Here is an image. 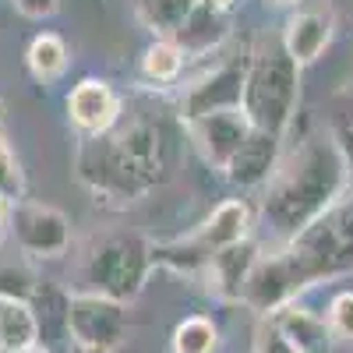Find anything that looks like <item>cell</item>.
<instances>
[{
  "mask_svg": "<svg viewBox=\"0 0 353 353\" xmlns=\"http://www.w3.org/2000/svg\"><path fill=\"white\" fill-rule=\"evenodd\" d=\"M304 290L353 272V188L343 191L297 237L279 244Z\"/></svg>",
  "mask_w": 353,
  "mask_h": 353,
  "instance_id": "obj_3",
  "label": "cell"
},
{
  "mask_svg": "<svg viewBox=\"0 0 353 353\" xmlns=\"http://www.w3.org/2000/svg\"><path fill=\"white\" fill-rule=\"evenodd\" d=\"M188 131L198 145V152L205 156V163L216 166V170H226L233 152L244 145V138L251 131V121L244 117L241 106H230V110H209L201 117H191Z\"/></svg>",
  "mask_w": 353,
  "mask_h": 353,
  "instance_id": "obj_10",
  "label": "cell"
},
{
  "mask_svg": "<svg viewBox=\"0 0 353 353\" xmlns=\"http://www.w3.org/2000/svg\"><path fill=\"white\" fill-rule=\"evenodd\" d=\"M254 353H301L269 318H261V325L254 329Z\"/></svg>",
  "mask_w": 353,
  "mask_h": 353,
  "instance_id": "obj_26",
  "label": "cell"
},
{
  "mask_svg": "<svg viewBox=\"0 0 353 353\" xmlns=\"http://www.w3.org/2000/svg\"><path fill=\"white\" fill-rule=\"evenodd\" d=\"M301 99V64L283 50V43L265 46L248 61L244 88H241V110L251 121V128L269 131V134H286L293 124Z\"/></svg>",
  "mask_w": 353,
  "mask_h": 353,
  "instance_id": "obj_4",
  "label": "cell"
},
{
  "mask_svg": "<svg viewBox=\"0 0 353 353\" xmlns=\"http://www.w3.org/2000/svg\"><path fill=\"white\" fill-rule=\"evenodd\" d=\"M8 230L14 233L18 254L32 258V261H46V258H61L71 248V223L61 209L43 201H14L11 205V223Z\"/></svg>",
  "mask_w": 353,
  "mask_h": 353,
  "instance_id": "obj_7",
  "label": "cell"
},
{
  "mask_svg": "<svg viewBox=\"0 0 353 353\" xmlns=\"http://www.w3.org/2000/svg\"><path fill=\"white\" fill-rule=\"evenodd\" d=\"M223 36H226V11L216 8L212 0H205V4H198L184 18V25L176 28L170 39L184 53H205V50H212Z\"/></svg>",
  "mask_w": 353,
  "mask_h": 353,
  "instance_id": "obj_17",
  "label": "cell"
},
{
  "mask_svg": "<svg viewBox=\"0 0 353 353\" xmlns=\"http://www.w3.org/2000/svg\"><path fill=\"white\" fill-rule=\"evenodd\" d=\"M0 198L11 205L25 198V173H21V163L4 134H0Z\"/></svg>",
  "mask_w": 353,
  "mask_h": 353,
  "instance_id": "obj_23",
  "label": "cell"
},
{
  "mask_svg": "<svg viewBox=\"0 0 353 353\" xmlns=\"http://www.w3.org/2000/svg\"><path fill=\"white\" fill-rule=\"evenodd\" d=\"M272 325L297 346L301 353H329V343H332V332L325 325V314H314L307 311L304 304H286L279 307L276 314H269Z\"/></svg>",
  "mask_w": 353,
  "mask_h": 353,
  "instance_id": "obj_16",
  "label": "cell"
},
{
  "mask_svg": "<svg viewBox=\"0 0 353 353\" xmlns=\"http://www.w3.org/2000/svg\"><path fill=\"white\" fill-rule=\"evenodd\" d=\"M170 350L173 353H216L219 350V325L205 314H188L173 325Z\"/></svg>",
  "mask_w": 353,
  "mask_h": 353,
  "instance_id": "obj_20",
  "label": "cell"
},
{
  "mask_svg": "<svg viewBox=\"0 0 353 353\" xmlns=\"http://www.w3.org/2000/svg\"><path fill=\"white\" fill-rule=\"evenodd\" d=\"M39 276L28 269V265H0V297H8V301H28L32 297V290H36Z\"/></svg>",
  "mask_w": 353,
  "mask_h": 353,
  "instance_id": "obj_24",
  "label": "cell"
},
{
  "mask_svg": "<svg viewBox=\"0 0 353 353\" xmlns=\"http://www.w3.org/2000/svg\"><path fill=\"white\" fill-rule=\"evenodd\" d=\"M301 293H304V286L297 279V269L290 265L286 251L276 248L269 254H258L254 269L248 272V283L241 290V304L251 307L258 318H269L279 307L293 304Z\"/></svg>",
  "mask_w": 353,
  "mask_h": 353,
  "instance_id": "obj_8",
  "label": "cell"
},
{
  "mask_svg": "<svg viewBox=\"0 0 353 353\" xmlns=\"http://www.w3.org/2000/svg\"><path fill=\"white\" fill-rule=\"evenodd\" d=\"M244 74H248V64H223L216 68L209 78H201L198 85L188 88V96L181 103L184 110V121L191 117H201L209 110H230V106H241V88H244Z\"/></svg>",
  "mask_w": 353,
  "mask_h": 353,
  "instance_id": "obj_14",
  "label": "cell"
},
{
  "mask_svg": "<svg viewBox=\"0 0 353 353\" xmlns=\"http://www.w3.org/2000/svg\"><path fill=\"white\" fill-rule=\"evenodd\" d=\"M128 336V304L81 290L71 293V343L74 353H113Z\"/></svg>",
  "mask_w": 353,
  "mask_h": 353,
  "instance_id": "obj_6",
  "label": "cell"
},
{
  "mask_svg": "<svg viewBox=\"0 0 353 353\" xmlns=\"http://www.w3.org/2000/svg\"><path fill=\"white\" fill-rule=\"evenodd\" d=\"M198 4H205V0H141V14L152 28H159V32L170 39Z\"/></svg>",
  "mask_w": 353,
  "mask_h": 353,
  "instance_id": "obj_22",
  "label": "cell"
},
{
  "mask_svg": "<svg viewBox=\"0 0 353 353\" xmlns=\"http://www.w3.org/2000/svg\"><path fill=\"white\" fill-rule=\"evenodd\" d=\"M325 325H329L332 339L353 343V290H339L336 297L329 301V311H325Z\"/></svg>",
  "mask_w": 353,
  "mask_h": 353,
  "instance_id": "obj_25",
  "label": "cell"
},
{
  "mask_svg": "<svg viewBox=\"0 0 353 353\" xmlns=\"http://www.w3.org/2000/svg\"><path fill=\"white\" fill-rule=\"evenodd\" d=\"M68 43L57 36V32H39L25 50V64H28V74H32L39 85H50L57 81L64 71H68Z\"/></svg>",
  "mask_w": 353,
  "mask_h": 353,
  "instance_id": "obj_19",
  "label": "cell"
},
{
  "mask_svg": "<svg viewBox=\"0 0 353 353\" xmlns=\"http://www.w3.org/2000/svg\"><path fill=\"white\" fill-rule=\"evenodd\" d=\"M184 50L176 46L173 39H156L149 50H145V57H141V74L149 78V81H156V85H173L176 78H181V71H184Z\"/></svg>",
  "mask_w": 353,
  "mask_h": 353,
  "instance_id": "obj_21",
  "label": "cell"
},
{
  "mask_svg": "<svg viewBox=\"0 0 353 353\" xmlns=\"http://www.w3.org/2000/svg\"><path fill=\"white\" fill-rule=\"evenodd\" d=\"M0 117H4V99H0Z\"/></svg>",
  "mask_w": 353,
  "mask_h": 353,
  "instance_id": "obj_30",
  "label": "cell"
},
{
  "mask_svg": "<svg viewBox=\"0 0 353 353\" xmlns=\"http://www.w3.org/2000/svg\"><path fill=\"white\" fill-rule=\"evenodd\" d=\"M170 166L166 131L152 117H121L106 134H81L74 152L78 181L96 194V201L128 205L152 191Z\"/></svg>",
  "mask_w": 353,
  "mask_h": 353,
  "instance_id": "obj_1",
  "label": "cell"
},
{
  "mask_svg": "<svg viewBox=\"0 0 353 353\" xmlns=\"http://www.w3.org/2000/svg\"><path fill=\"white\" fill-rule=\"evenodd\" d=\"M152 272V244L134 233H113L103 237L85 258V283L92 293L131 304L145 290V279Z\"/></svg>",
  "mask_w": 353,
  "mask_h": 353,
  "instance_id": "obj_5",
  "label": "cell"
},
{
  "mask_svg": "<svg viewBox=\"0 0 353 353\" xmlns=\"http://www.w3.org/2000/svg\"><path fill=\"white\" fill-rule=\"evenodd\" d=\"M0 353H39V329L28 301L0 297Z\"/></svg>",
  "mask_w": 353,
  "mask_h": 353,
  "instance_id": "obj_18",
  "label": "cell"
},
{
  "mask_svg": "<svg viewBox=\"0 0 353 353\" xmlns=\"http://www.w3.org/2000/svg\"><path fill=\"white\" fill-rule=\"evenodd\" d=\"M121 110V96L103 78H81L68 96V117L81 134H106L124 117Z\"/></svg>",
  "mask_w": 353,
  "mask_h": 353,
  "instance_id": "obj_12",
  "label": "cell"
},
{
  "mask_svg": "<svg viewBox=\"0 0 353 353\" xmlns=\"http://www.w3.org/2000/svg\"><path fill=\"white\" fill-rule=\"evenodd\" d=\"M276 166H279V134L251 128L244 145L233 152V159L223 173H226V181L237 184V188H261V184H269Z\"/></svg>",
  "mask_w": 353,
  "mask_h": 353,
  "instance_id": "obj_13",
  "label": "cell"
},
{
  "mask_svg": "<svg viewBox=\"0 0 353 353\" xmlns=\"http://www.w3.org/2000/svg\"><path fill=\"white\" fill-rule=\"evenodd\" d=\"M28 307L36 314L39 329V353H74L71 343V293L50 279H39Z\"/></svg>",
  "mask_w": 353,
  "mask_h": 353,
  "instance_id": "obj_11",
  "label": "cell"
},
{
  "mask_svg": "<svg viewBox=\"0 0 353 353\" xmlns=\"http://www.w3.org/2000/svg\"><path fill=\"white\" fill-rule=\"evenodd\" d=\"M332 32H336V14L329 8V0H301L293 8V14L286 18L279 43L301 68H307L329 50Z\"/></svg>",
  "mask_w": 353,
  "mask_h": 353,
  "instance_id": "obj_9",
  "label": "cell"
},
{
  "mask_svg": "<svg viewBox=\"0 0 353 353\" xmlns=\"http://www.w3.org/2000/svg\"><path fill=\"white\" fill-rule=\"evenodd\" d=\"M8 223H11V201H4V198H0V237H4Z\"/></svg>",
  "mask_w": 353,
  "mask_h": 353,
  "instance_id": "obj_29",
  "label": "cell"
},
{
  "mask_svg": "<svg viewBox=\"0 0 353 353\" xmlns=\"http://www.w3.org/2000/svg\"><path fill=\"white\" fill-rule=\"evenodd\" d=\"M279 4H283V0H279Z\"/></svg>",
  "mask_w": 353,
  "mask_h": 353,
  "instance_id": "obj_31",
  "label": "cell"
},
{
  "mask_svg": "<svg viewBox=\"0 0 353 353\" xmlns=\"http://www.w3.org/2000/svg\"><path fill=\"white\" fill-rule=\"evenodd\" d=\"M11 4L28 18H46V14H53L57 8H61L64 0H11Z\"/></svg>",
  "mask_w": 353,
  "mask_h": 353,
  "instance_id": "obj_28",
  "label": "cell"
},
{
  "mask_svg": "<svg viewBox=\"0 0 353 353\" xmlns=\"http://www.w3.org/2000/svg\"><path fill=\"white\" fill-rule=\"evenodd\" d=\"M261 248L248 237L241 244H230L223 251H216L209 258V265H205V272H209L212 279V290H216V297L223 301H241V290L248 283V272L254 269V261H258Z\"/></svg>",
  "mask_w": 353,
  "mask_h": 353,
  "instance_id": "obj_15",
  "label": "cell"
},
{
  "mask_svg": "<svg viewBox=\"0 0 353 353\" xmlns=\"http://www.w3.org/2000/svg\"><path fill=\"white\" fill-rule=\"evenodd\" d=\"M332 138H336V145H339V152H343L350 173H353V110H346L339 121L332 124Z\"/></svg>",
  "mask_w": 353,
  "mask_h": 353,
  "instance_id": "obj_27",
  "label": "cell"
},
{
  "mask_svg": "<svg viewBox=\"0 0 353 353\" xmlns=\"http://www.w3.org/2000/svg\"><path fill=\"white\" fill-rule=\"evenodd\" d=\"M346 176L350 166L332 131L304 138L297 152L276 166V173L269 176V191L261 198V216L272 237H279V244L297 237L346 191Z\"/></svg>",
  "mask_w": 353,
  "mask_h": 353,
  "instance_id": "obj_2",
  "label": "cell"
}]
</instances>
